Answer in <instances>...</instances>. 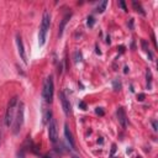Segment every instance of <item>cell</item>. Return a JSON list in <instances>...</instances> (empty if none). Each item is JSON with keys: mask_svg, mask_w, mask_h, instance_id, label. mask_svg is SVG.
Here are the masks:
<instances>
[{"mask_svg": "<svg viewBox=\"0 0 158 158\" xmlns=\"http://www.w3.org/2000/svg\"><path fill=\"white\" fill-rule=\"evenodd\" d=\"M49 26H51V15L48 11H44L43 16H42V21H41L40 33H38V44L40 46H43L46 43V37H47Z\"/></svg>", "mask_w": 158, "mask_h": 158, "instance_id": "1", "label": "cell"}, {"mask_svg": "<svg viewBox=\"0 0 158 158\" xmlns=\"http://www.w3.org/2000/svg\"><path fill=\"white\" fill-rule=\"evenodd\" d=\"M17 109H19L17 114H16V116L14 118V122H12V133L14 135H17L21 131V127L23 125V115H25V105H23V102H20Z\"/></svg>", "mask_w": 158, "mask_h": 158, "instance_id": "2", "label": "cell"}, {"mask_svg": "<svg viewBox=\"0 0 158 158\" xmlns=\"http://www.w3.org/2000/svg\"><path fill=\"white\" fill-rule=\"evenodd\" d=\"M53 89H54V84H53V79L52 77H47L43 81V89H42V98L44 99L46 102H52L53 100Z\"/></svg>", "mask_w": 158, "mask_h": 158, "instance_id": "3", "label": "cell"}, {"mask_svg": "<svg viewBox=\"0 0 158 158\" xmlns=\"http://www.w3.org/2000/svg\"><path fill=\"white\" fill-rule=\"evenodd\" d=\"M16 104H17V96H14V98H11L10 99V101H9V104H7V107H6V112H5V118H4V121H5V126L6 127H10V125H12V122H14V114H15V106H16Z\"/></svg>", "mask_w": 158, "mask_h": 158, "instance_id": "4", "label": "cell"}, {"mask_svg": "<svg viewBox=\"0 0 158 158\" xmlns=\"http://www.w3.org/2000/svg\"><path fill=\"white\" fill-rule=\"evenodd\" d=\"M48 137H49L51 142H53V143L57 142L58 132H57V122H56L54 118L49 120V123H48Z\"/></svg>", "mask_w": 158, "mask_h": 158, "instance_id": "5", "label": "cell"}, {"mask_svg": "<svg viewBox=\"0 0 158 158\" xmlns=\"http://www.w3.org/2000/svg\"><path fill=\"white\" fill-rule=\"evenodd\" d=\"M16 44H17V51H19V54L21 57V59L23 60L25 64H27V57H26V52H25V48H23V43H22V40H21V36H16Z\"/></svg>", "mask_w": 158, "mask_h": 158, "instance_id": "6", "label": "cell"}, {"mask_svg": "<svg viewBox=\"0 0 158 158\" xmlns=\"http://www.w3.org/2000/svg\"><path fill=\"white\" fill-rule=\"evenodd\" d=\"M59 98H60V102H62V107H63V111L65 115H69L72 112V106L69 104V100L67 99V96L64 95V93H60L59 94Z\"/></svg>", "mask_w": 158, "mask_h": 158, "instance_id": "7", "label": "cell"}, {"mask_svg": "<svg viewBox=\"0 0 158 158\" xmlns=\"http://www.w3.org/2000/svg\"><path fill=\"white\" fill-rule=\"evenodd\" d=\"M117 120H118L120 125L122 126V128L127 127V117H126V112L122 107H118V110H117Z\"/></svg>", "mask_w": 158, "mask_h": 158, "instance_id": "8", "label": "cell"}, {"mask_svg": "<svg viewBox=\"0 0 158 158\" xmlns=\"http://www.w3.org/2000/svg\"><path fill=\"white\" fill-rule=\"evenodd\" d=\"M64 136H65V139L68 141L69 146L72 148H74V139H73V136H72V133H70V131L68 128V125H64Z\"/></svg>", "mask_w": 158, "mask_h": 158, "instance_id": "9", "label": "cell"}, {"mask_svg": "<svg viewBox=\"0 0 158 158\" xmlns=\"http://www.w3.org/2000/svg\"><path fill=\"white\" fill-rule=\"evenodd\" d=\"M70 19V14H67L64 17H63V20H62V22H60V25H59V36H62L63 35V30H64V26H65V23L68 22V20Z\"/></svg>", "mask_w": 158, "mask_h": 158, "instance_id": "10", "label": "cell"}, {"mask_svg": "<svg viewBox=\"0 0 158 158\" xmlns=\"http://www.w3.org/2000/svg\"><path fill=\"white\" fill-rule=\"evenodd\" d=\"M132 6L135 7V10H136L137 12H139V14H142V15H146V12H144V10H143V7H142V5H141L139 2L133 1V2H132Z\"/></svg>", "mask_w": 158, "mask_h": 158, "instance_id": "11", "label": "cell"}, {"mask_svg": "<svg viewBox=\"0 0 158 158\" xmlns=\"http://www.w3.org/2000/svg\"><path fill=\"white\" fill-rule=\"evenodd\" d=\"M141 46H142L143 51L148 53V56H149V59H152V58H153V57H152V53L149 52V49H148V44H147V42H146L144 40H141Z\"/></svg>", "mask_w": 158, "mask_h": 158, "instance_id": "12", "label": "cell"}, {"mask_svg": "<svg viewBox=\"0 0 158 158\" xmlns=\"http://www.w3.org/2000/svg\"><path fill=\"white\" fill-rule=\"evenodd\" d=\"M146 78H147V88L151 89V86H152V73H151L149 69L146 73Z\"/></svg>", "mask_w": 158, "mask_h": 158, "instance_id": "13", "label": "cell"}, {"mask_svg": "<svg viewBox=\"0 0 158 158\" xmlns=\"http://www.w3.org/2000/svg\"><path fill=\"white\" fill-rule=\"evenodd\" d=\"M106 5H107V1H106V0H105V1H102L101 4H99V5H98L96 11H98V12H104V10H105Z\"/></svg>", "mask_w": 158, "mask_h": 158, "instance_id": "14", "label": "cell"}, {"mask_svg": "<svg viewBox=\"0 0 158 158\" xmlns=\"http://www.w3.org/2000/svg\"><path fill=\"white\" fill-rule=\"evenodd\" d=\"M94 22H95L94 17H93V16H89V17H88V26H90V27H91V26L94 25Z\"/></svg>", "mask_w": 158, "mask_h": 158, "instance_id": "15", "label": "cell"}, {"mask_svg": "<svg viewBox=\"0 0 158 158\" xmlns=\"http://www.w3.org/2000/svg\"><path fill=\"white\" fill-rule=\"evenodd\" d=\"M95 112H96L98 115H100V116H102V115H104V111H102V109H101V107H98V109L95 110Z\"/></svg>", "mask_w": 158, "mask_h": 158, "instance_id": "16", "label": "cell"}, {"mask_svg": "<svg viewBox=\"0 0 158 158\" xmlns=\"http://www.w3.org/2000/svg\"><path fill=\"white\" fill-rule=\"evenodd\" d=\"M118 5H120V6H121V7H122V9L125 10V11H127V7H126V4H125L123 1H120V2H118Z\"/></svg>", "mask_w": 158, "mask_h": 158, "instance_id": "17", "label": "cell"}, {"mask_svg": "<svg viewBox=\"0 0 158 158\" xmlns=\"http://www.w3.org/2000/svg\"><path fill=\"white\" fill-rule=\"evenodd\" d=\"M151 36H152V42H153V44H154V47L157 48V42H156V36H154V33H152Z\"/></svg>", "mask_w": 158, "mask_h": 158, "instance_id": "18", "label": "cell"}, {"mask_svg": "<svg viewBox=\"0 0 158 158\" xmlns=\"http://www.w3.org/2000/svg\"><path fill=\"white\" fill-rule=\"evenodd\" d=\"M16 158H25V153H23V151L19 152V153H17V157H16Z\"/></svg>", "mask_w": 158, "mask_h": 158, "instance_id": "19", "label": "cell"}, {"mask_svg": "<svg viewBox=\"0 0 158 158\" xmlns=\"http://www.w3.org/2000/svg\"><path fill=\"white\" fill-rule=\"evenodd\" d=\"M137 99H138L139 101H142V100L144 99V94H139V95H137Z\"/></svg>", "mask_w": 158, "mask_h": 158, "instance_id": "20", "label": "cell"}, {"mask_svg": "<svg viewBox=\"0 0 158 158\" xmlns=\"http://www.w3.org/2000/svg\"><path fill=\"white\" fill-rule=\"evenodd\" d=\"M79 106H80V107H81L83 110H85V104H84L83 101H81V102H79Z\"/></svg>", "mask_w": 158, "mask_h": 158, "instance_id": "21", "label": "cell"}, {"mask_svg": "<svg viewBox=\"0 0 158 158\" xmlns=\"http://www.w3.org/2000/svg\"><path fill=\"white\" fill-rule=\"evenodd\" d=\"M152 123H153V130H154V131H157V121H153Z\"/></svg>", "mask_w": 158, "mask_h": 158, "instance_id": "22", "label": "cell"}, {"mask_svg": "<svg viewBox=\"0 0 158 158\" xmlns=\"http://www.w3.org/2000/svg\"><path fill=\"white\" fill-rule=\"evenodd\" d=\"M115 149H116V146H115V144H112V149H111V153H114V152H115Z\"/></svg>", "mask_w": 158, "mask_h": 158, "instance_id": "23", "label": "cell"}, {"mask_svg": "<svg viewBox=\"0 0 158 158\" xmlns=\"http://www.w3.org/2000/svg\"><path fill=\"white\" fill-rule=\"evenodd\" d=\"M1 136H2V133H1V130H0V142H1Z\"/></svg>", "mask_w": 158, "mask_h": 158, "instance_id": "24", "label": "cell"}, {"mask_svg": "<svg viewBox=\"0 0 158 158\" xmlns=\"http://www.w3.org/2000/svg\"><path fill=\"white\" fill-rule=\"evenodd\" d=\"M43 158H51V157H48V156H46V157H43Z\"/></svg>", "mask_w": 158, "mask_h": 158, "instance_id": "25", "label": "cell"}, {"mask_svg": "<svg viewBox=\"0 0 158 158\" xmlns=\"http://www.w3.org/2000/svg\"><path fill=\"white\" fill-rule=\"evenodd\" d=\"M73 158H79V157H77V156H74V157H73Z\"/></svg>", "mask_w": 158, "mask_h": 158, "instance_id": "26", "label": "cell"}]
</instances>
